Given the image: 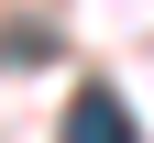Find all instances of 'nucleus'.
Returning a JSON list of instances; mask_svg holds the SVG:
<instances>
[{"instance_id": "f257e3e1", "label": "nucleus", "mask_w": 154, "mask_h": 143, "mask_svg": "<svg viewBox=\"0 0 154 143\" xmlns=\"http://www.w3.org/2000/svg\"><path fill=\"white\" fill-rule=\"evenodd\" d=\"M55 143H143V132H132L121 88H77V99H66V121H55Z\"/></svg>"}]
</instances>
